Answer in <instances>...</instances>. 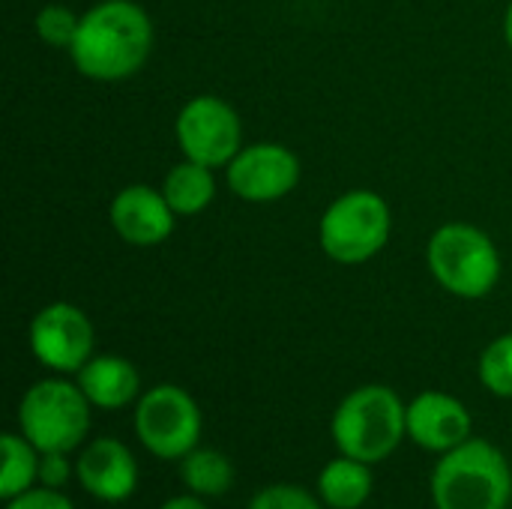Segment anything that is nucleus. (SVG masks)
I'll return each mask as SVG.
<instances>
[{
	"label": "nucleus",
	"mask_w": 512,
	"mask_h": 509,
	"mask_svg": "<svg viewBox=\"0 0 512 509\" xmlns=\"http://www.w3.org/2000/svg\"><path fill=\"white\" fill-rule=\"evenodd\" d=\"M153 51V21L135 0H99L81 12L72 66L102 84H117L144 69Z\"/></svg>",
	"instance_id": "1"
},
{
	"label": "nucleus",
	"mask_w": 512,
	"mask_h": 509,
	"mask_svg": "<svg viewBox=\"0 0 512 509\" xmlns=\"http://www.w3.org/2000/svg\"><path fill=\"white\" fill-rule=\"evenodd\" d=\"M330 438L342 456L381 465L408 438V405L393 387L363 384L336 405Z\"/></svg>",
	"instance_id": "2"
},
{
	"label": "nucleus",
	"mask_w": 512,
	"mask_h": 509,
	"mask_svg": "<svg viewBox=\"0 0 512 509\" xmlns=\"http://www.w3.org/2000/svg\"><path fill=\"white\" fill-rule=\"evenodd\" d=\"M435 509H510L512 465L486 438L444 453L429 480Z\"/></svg>",
	"instance_id": "3"
},
{
	"label": "nucleus",
	"mask_w": 512,
	"mask_h": 509,
	"mask_svg": "<svg viewBox=\"0 0 512 509\" xmlns=\"http://www.w3.org/2000/svg\"><path fill=\"white\" fill-rule=\"evenodd\" d=\"M432 279L459 300L489 297L504 273L495 240L471 222H447L426 243Z\"/></svg>",
	"instance_id": "4"
},
{
	"label": "nucleus",
	"mask_w": 512,
	"mask_h": 509,
	"mask_svg": "<svg viewBox=\"0 0 512 509\" xmlns=\"http://www.w3.org/2000/svg\"><path fill=\"white\" fill-rule=\"evenodd\" d=\"M93 405L66 378L36 381L18 402V432L39 453H78L90 435Z\"/></svg>",
	"instance_id": "5"
},
{
	"label": "nucleus",
	"mask_w": 512,
	"mask_h": 509,
	"mask_svg": "<svg viewBox=\"0 0 512 509\" xmlns=\"http://www.w3.org/2000/svg\"><path fill=\"white\" fill-rule=\"evenodd\" d=\"M393 213L384 195L372 189H348L321 213L318 243L324 255L342 267L372 261L390 243Z\"/></svg>",
	"instance_id": "6"
},
{
	"label": "nucleus",
	"mask_w": 512,
	"mask_h": 509,
	"mask_svg": "<svg viewBox=\"0 0 512 509\" xmlns=\"http://www.w3.org/2000/svg\"><path fill=\"white\" fill-rule=\"evenodd\" d=\"M132 408L135 438L150 456L162 462H180L201 447L204 414L189 390L177 384H156L144 390Z\"/></svg>",
	"instance_id": "7"
},
{
	"label": "nucleus",
	"mask_w": 512,
	"mask_h": 509,
	"mask_svg": "<svg viewBox=\"0 0 512 509\" xmlns=\"http://www.w3.org/2000/svg\"><path fill=\"white\" fill-rule=\"evenodd\" d=\"M174 138L183 159L201 162L207 168H228V162L243 150V123L231 102L201 93L183 102L174 120Z\"/></svg>",
	"instance_id": "8"
},
{
	"label": "nucleus",
	"mask_w": 512,
	"mask_h": 509,
	"mask_svg": "<svg viewBox=\"0 0 512 509\" xmlns=\"http://www.w3.org/2000/svg\"><path fill=\"white\" fill-rule=\"evenodd\" d=\"M27 339L36 363L57 375H78L96 357V327L90 315L66 300L42 306L30 321Z\"/></svg>",
	"instance_id": "9"
},
{
	"label": "nucleus",
	"mask_w": 512,
	"mask_h": 509,
	"mask_svg": "<svg viewBox=\"0 0 512 509\" xmlns=\"http://www.w3.org/2000/svg\"><path fill=\"white\" fill-rule=\"evenodd\" d=\"M300 177V156L279 141L243 144V150L225 168V183L231 195L249 204H273L288 198L297 189Z\"/></svg>",
	"instance_id": "10"
},
{
	"label": "nucleus",
	"mask_w": 512,
	"mask_h": 509,
	"mask_svg": "<svg viewBox=\"0 0 512 509\" xmlns=\"http://www.w3.org/2000/svg\"><path fill=\"white\" fill-rule=\"evenodd\" d=\"M108 222L123 243L138 246V249H153V246H162L174 234L177 213L165 201L162 189L132 183L111 198Z\"/></svg>",
	"instance_id": "11"
},
{
	"label": "nucleus",
	"mask_w": 512,
	"mask_h": 509,
	"mask_svg": "<svg viewBox=\"0 0 512 509\" xmlns=\"http://www.w3.org/2000/svg\"><path fill=\"white\" fill-rule=\"evenodd\" d=\"M78 486L102 504H126L138 489V462L117 438H93L75 459Z\"/></svg>",
	"instance_id": "12"
},
{
	"label": "nucleus",
	"mask_w": 512,
	"mask_h": 509,
	"mask_svg": "<svg viewBox=\"0 0 512 509\" xmlns=\"http://www.w3.org/2000/svg\"><path fill=\"white\" fill-rule=\"evenodd\" d=\"M471 411L462 399L444 390H423L408 402V438L435 456H444L471 441Z\"/></svg>",
	"instance_id": "13"
},
{
	"label": "nucleus",
	"mask_w": 512,
	"mask_h": 509,
	"mask_svg": "<svg viewBox=\"0 0 512 509\" xmlns=\"http://www.w3.org/2000/svg\"><path fill=\"white\" fill-rule=\"evenodd\" d=\"M78 387L96 411H120L141 399V372L117 354H96L78 375Z\"/></svg>",
	"instance_id": "14"
},
{
	"label": "nucleus",
	"mask_w": 512,
	"mask_h": 509,
	"mask_svg": "<svg viewBox=\"0 0 512 509\" xmlns=\"http://www.w3.org/2000/svg\"><path fill=\"white\" fill-rule=\"evenodd\" d=\"M372 489V465L342 453L330 459L318 474V498L330 509H360L372 498Z\"/></svg>",
	"instance_id": "15"
},
{
	"label": "nucleus",
	"mask_w": 512,
	"mask_h": 509,
	"mask_svg": "<svg viewBox=\"0 0 512 509\" xmlns=\"http://www.w3.org/2000/svg\"><path fill=\"white\" fill-rule=\"evenodd\" d=\"M159 189L177 216H198L216 198V174L201 162L183 159L165 174Z\"/></svg>",
	"instance_id": "16"
},
{
	"label": "nucleus",
	"mask_w": 512,
	"mask_h": 509,
	"mask_svg": "<svg viewBox=\"0 0 512 509\" xmlns=\"http://www.w3.org/2000/svg\"><path fill=\"white\" fill-rule=\"evenodd\" d=\"M180 480L186 492L198 498H225L234 489L237 471L234 462L210 447H195L186 459H180Z\"/></svg>",
	"instance_id": "17"
},
{
	"label": "nucleus",
	"mask_w": 512,
	"mask_h": 509,
	"mask_svg": "<svg viewBox=\"0 0 512 509\" xmlns=\"http://www.w3.org/2000/svg\"><path fill=\"white\" fill-rule=\"evenodd\" d=\"M0 453H3V471H0V498L3 501L39 486L42 453L21 432H6L0 438Z\"/></svg>",
	"instance_id": "18"
},
{
	"label": "nucleus",
	"mask_w": 512,
	"mask_h": 509,
	"mask_svg": "<svg viewBox=\"0 0 512 509\" xmlns=\"http://www.w3.org/2000/svg\"><path fill=\"white\" fill-rule=\"evenodd\" d=\"M480 384L498 396V399H512V333H504L492 339L477 363Z\"/></svg>",
	"instance_id": "19"
},
{
	"label": "nucleus",
	"mask_w": 512,
	"mask_h": 509,
	"mask_svg": "<svg viewBox=\"0 0 512 509\" xmlns=\"http://www.w3.org/2000/svg\"><path fill=\"white\" fill-rule=\"evenodd\" d=\"M78 24H81V15L72 12L69 6L63 3H45L36 18H33V30L36 36L51 45V48H63L69 51L72 42H75V33H78Z\"/></svg>",
	"instance_id": "20"
},
{
	"label": "nucleus",
	"mask_w": 512,
	"mask_h": 509,
	"mask_svg": "<svg viewBox=\"0 0 512 509\" xmlns=\"http://www.w3.org/2000/svg\"><path fill=\"white\" fill-rule=\"evenodd\" d=\"M246 509H324V501L303 486L273 483V486L255 492Z\"/></svg>",
	"instance_id": "21"
},
{
	"label": "nucleus",
	"mask_w": 512,
	"mask_h": 509,
	"mask_svg": "<svg viewBox=\"0 0 512 509\" xmlns=\"http://www.w3.org/2000/svg\"><path fill=\"white\" fill-rule=\"evenodd\" d=\"M6 509H75V504L63 495V489L33 486L6 501Z\"/></svg>",
	"instance_id": "22"
},
{
	"label": "nucleus",
	"mask_w": 512,
	"mask_h": 509,
	"mask_svg": "<svg viewBox=\"0 0 512 509\" xmlns=\"http://www.w3.org/2000/svg\"><path fill=\"white\" fill-rule=\"evenodd\" d=\"M69 456L72 453H42V459H39V486L63 489L75 477V462Z\"/></svg>",
	"instance_id": "23"
},
{
	"label": "nucleus",
	"mask_w": 512,
	"mask_h": 509,
	"mask_svg": "<svg viewBox=\"0 0 512 509\" xmlns=\"http://www.w3.org/2000/svg\"><path fill=\"white\" fill-rule=\"evenodd\" d=\"M159 509H210V507H207V498H198V495L186 492V495L168 498V501H165Z\"/></svg>",
	"instance_id": "24"
},
{
	"label": "nucleus",
	"mask_w": 512,
	"mask_h": 509,
	"mask_svg": "<svg viewBox=\"0 0 512 509\" xmlns=\"http://www.w3.org/2000/svg\"><path fill=\"white\" fill-rule=\"evenodd\" d=\"M504 39H507V45H510L512 51V0L510 6H507V12H504Z\"/></svg>",
	"instance_id": "25"
}]
</instances>
